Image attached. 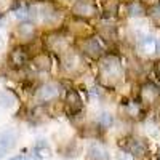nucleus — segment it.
<instances>
[{
	"instance_id": "ddd939ff",
	"label": "nucleus",
	"mask_w": 160,
	"mask_h": 160,
	"mask_svg": "<svg viewBox=\"0 0 160 160\" xmlns=\"http://www.w3.org/2000/svg\"><path fill=\"white\" fill-rule=\"evenodd\" d=\"M15 142H16V133L13 130H5L0 133V149L3 152L11 149L15 146Z\"/></svg>"
},
{
	"instance_id": "f8f14e48",
	"label": "nucleus",
	"mask_w": 160,
	"mask_h": 160,
	"mask_svg": "<svg viewBox=\"0 0 160 160\" xmlns=\"http://www.w3.org/2000/svg\"><path fill=\"white\" fill-rule=\"evenodd\" d=\"M16 34L22 42H31L35 37V26L31 22H21L16 29Z\"/></svg>"
},
{
	"instance_id": "9d476101",
	"label": "nucleus",
	"mask_w": 160,
	"mask_h": 160,
	"mask_svg": "<svg viewBox=\"0 0 160 160\" xmlns=\"http://www.w3.org/2000/svg\"><path fill=\"white\" fill-rule=\"evenodd\" d=\"M87 157H88V160H108L109 158L108 151L104 149V146L102 144H98V142L90 144Z\"/></svg>"
},
{
	"instance_id": "dca6fc26",
	"label": "nucleus",
	"mask_w": 160,
	"mask_h": 160,
	"mask_svg": "<svg viewBox=\"0 0 160 160\" xmlns=\"http://www.w3.org/2000/svg\"><path fill=\"white\" fill-rule=\"evenodd\" d=\"M128 15L130 16H142L144 15V5L141 2H138V0L131 2L128 5Z\"/></svg>"
},
{
	"instance_id": "4be33fe9",
	"label": "nucleus",
	"mask_w": 160,
	"mask_h": 160,
	"mask_svg": "<svg viewBox=\"0 0 160 160\" xmlns=\"http://www.w3.org/2000/svg\"><path fill=\"white\" fill-rule=\"evenodd\" d=\"M16 18H19V19H29V18H31L29 8H26V7L18 8V10H16Z\"/></svg>"
},
{
	"instance_id": "bb28decb",
	"label": "nucleus",
	"mask_w": 160,
	"mask_h": 160,
	"mask_svg": "<svg viewBox=\"0 0 160 160\" xmlns=\"http://www.w3.org/2000/svg\"><path fill=\"white\" fill-rule=\"evenodd\" d=\"M26 160H42V158H40V155L38 154H29V155H26Z\"/></svg>"
},
{
	"instance_id": "39448f33",
	"label": "nucleus",
	"mask_w": 160,
	"mask_h": 160,
	"mask_svg": "<svg viewBox=\"0 0 160 160\" xmlns=\"http://www.w3.org/2000/svg\"><path fill=\"white\" fill-rule=\"evenodd\" d=\"M83 51L85 55H88L93 59H98L104 55V45L101 43V40L95 38V37H90L83 42Z\"/></svg>"
},
{
	"instance_id": "423d86ee",
	"label": "nucleus",
	"mask_w": 160,
	"mask_h": 160,
	"mask_svg": "<svg viewBox=\"0 0 160 160\" xmlns=\"http://www.w3.org/2000/svg\"><path fill=\"white\" fill-rule=\"evenodd\" d=\"M37 99L42 102H50L59 96V87L56 83H45L37 90Z\"/></svg>"
},
{
	"instance_id": "f257e3e1",
	"label": "nucleus",
	"mask_w": 160,
	"mask_h": 160,
	"mask_svg": "<svg viewBox=\"0 0 160 160\" xmlns=\"http://www.w3.org/2000/svg\"><path fill=\"white\" fill-rule=\"evenodd\" d=\"M122 66H120V61L115 56H108L104 58L99 64V80L102 85L112 87L115 85L120 78H122Z\"/></svg>"
},
{
	"instance_id": "393cba45",
	"label": "nucleus",
	"mask_w": 160,
	"mask_h": 160,
	"mask_svg": "<svg viewBox=\"0 0 160 160\" xmlns=\"http://www.w3.org/2000/svg\"><path fill=\"white\" fill-rule=\"evenodd\" d=\"M118 160H133V155L130 152H120L118 154Z\"/></svg>"
},
{
	"instance_id": "b1692460",
	"label": "nucleus",
	"mask_w": 160,
	"mask_h": 160,
	"mask_svg": "<svg viewBox=\"0 0 160 160\" xmlns=\"http://www.w3.org/2000/svg\"><path fill=\"white\" fill-rule=\"evenodd\" d=\"M13 7V0H0V15Z\"/></svg>"
},
{
	"instance_id": "aec40b11",
	"label": "nucleus",
	"mask_w": 160,
	"mask_h": 160,
	"mask_svg": "<svg viewBox=\"0 0 160 160\" xmlns=\"http://www.w3.org/2000/svg\"><path fill=\"white\" fill-rule=\"evenodd\" d=\"M11 104H13V96L10 93H0V108L7 109Z\"/></svg>"
},
{
	"instance_id": "6e6552de",
	"label": "nucleus",
	"mask_w": 160,
	"mask_h": 160,
	"mask_svg": "<svg viewBox=\"0 0 160 160\" xmlns=\"http://www.w3.org/2000/svg\"><path fill=\"white\" fill-rule=\"evenodd\" d=\"M28 59H29V53L22 47H16L8 56V62L13 68H22V66L28 62Z\"/></svg>"
},
{
	"instance_id": "5701e85b",
	"label": "nucleus",
	"mask_w": 160,
	"mask_h": 160,
	"mask_svg": "<svg viewBox=\"0 0 160 160\" xmlns=\"http://www.w3.org/2000/svg\"><path fill=\"white\" fill-rule=\"evenodd\" d=\"M151 16H152V19H154V21L160 22V3L151 8Z\"/></svg>"
},
{
	"instance_id": "1a4fd4ad",
	"label": "nucleus",
	"mask_w": 160,
	"mask_h": 160,
	"mask_svg": "<svg viewBox=\"0 0 160 160\" xmlns=\"http://www.w3.org/2000/svg\"><path fill=\"white\" fill-rule=\"evenodd\" d=\"M47 45H48L50 50L56 51V53H61V55L64 51L69 50V42L64 37H61V35H50L47 38Z\"/></svg>"
},
{
	"instance_id": "20e7f679",
	"label": "nucleus",
	"mask_w": 160,
	"mask_h": 160,
	"mask_svg": "<svg viewBox=\"0 0 160 160\" xmlns=\"http://www.w3.org/2000/svg\"><path fill=\"white\" fill-rule=\"evenodd\" d=\"M160 98V90L157 85L148 82V83H144L139 90V99L142 104H154L157 99Z\"/></svg>"
},
{
	"instance_id": "7ed1b4c3",
	"label": "nucleus",
	"mask_w": 160,
	"mask_h": 160,
	"mask_svg": "<svg viewBox=\"0 0 160 160\" xmlns=\"http://www.w3.org/2000/svg\"><path fill=\"white\" fill-rule=\"evenodd\" d=\"M61 64L68 72H77L83 66V58L80 53L74 50H68L61 55Z\"/></svg>"
},
{
	"instance_id": "cd10ccee",
	"label": "nucleus",
	"mask_w": 160,
	"mask_h": 160,
	"mask_svg": "<svg viewBox=\"0 0 160 160\" xmlns=\"http://www.w3.org/2000/svg\"><path fill=\"white\" fill-rule=\"evenodd\" d=\"M154 71H155V75L160 78V61H157V62H155V66H154Z\"/></svg>"
},
{
	"instance_id": "4468645a",
	"label": "nucleus",
	"mask_w": 160,
	"mask_h": 160,
	"mask_svg": "<svg viewBox=\"0 0 160 160\" xmlns=\"http://www.w3.org/2000/svg\"><path fill=\"white\" fill-rule=\"evenodd\" d=\"M32 64L37 71L45 72V71H50V68H51V58L48 56V53H38L32 59Z\"/></svg>"
},
{
	"instance_id": "c756f323",
	"label": "nucleus",
	"mask_w": 160,
	"mask_h": 160,
	"mask_svg": "<svg viewBox=\"0 0 160 160\" xmlns=\"http://www.w3.org/2000/svg\"><path fill=\"white\" fill-rule=\"evenodd\" d=\"M157 53H160V40H157Z\"/></svg>"
},
{
	"instance_id": "a878e982",
	"label": "nucleus",
	"mask_w": 160,
	"mask_h": 160,
	"mask_svg": "<svg viewBox=\"0 0 160 160\" xmlns=\"http://www.w3.org/2000/svg\"><path fill=\"white\" fill-rule=\"evenodd\" d=\"M142 5H151V7H155L158 5V0H139Z\"/></svg>"
},
{
	"instance_id": "7c9ffc66",
	"label": "nucleus",
	"mask_w": 160,
	"mask_h": 160,
	"mask_svg": "<svg viewBox=\"0 0 160 160\" xmlns=\"http://www.w3.org/2000/svg\"><path fill=\"white\" fill-rule=\"evenodd\" d=\"M3 47V38H2V35H0V48Z\"/></svg>"
},
{
	"instance_id": "412c9836",
	"label": "nucleus",
	"mask_w": 160,
	"mask_h": 160,
	"mask_svg": "<svg viewBox=\"0 0 160 160\" xmlns=\"http://www.w3.org/2000/svg\"><path fill=\"white\" fill-rule=\"evenodd\" d=\"M117 11V2L114 0H106L104 2V13H108V15H114V13Z\"/></svg>"
},
{
	"instance_id": "a211bd4d",
	"label": "nucleus",
	"mask_w": 160,
	"mask_h": 160,
	"mask_svg": "<svg viewBox=\"0 0 160 160\" xmlns=\"http://www.w3.org/2000/svg\"><path fill=\"white\" fill-rule=\"evenodd\" d=\"M112 123H114V118H112V115L109 114V112H102V114H99V117H98V125L101 127V128H109V127H112Z\"/></svg>"
},
{
	"instance_id": "c85d7f7f",
	"label": "nucleus",
	"mask_w": 160,
	"mask_h": 160,
	"mask_svg": "<svg viewBox=\"0 0 160 160\" xmlns=\"http://www.w3.org/2000/svg\"><path fill=\"white\" fill-rule=\"evenodd\" d=\"M10 160H26V157H22V155H16V157H11Z\"/></svg>"
},
{
	"instance_id": "f3484780",
	"label": "nucleus",
	"mask_w": 160,
	"mask_h": 160,
	"mask_svg": "<svg viewBox=\"0 0 160 160\" xmlns=\"http://www.w3.org/2000/svg\"><path fill=\"white\" fill-rule=\"evenodd\" d=\"M125 112L127 115L136 118V117H141V106L139 102H127L125 104Z\"/></svg>"
},
{
	"instance_id": "2eb2a0df",
	"label": "nucleus",
	"mask_w": 160,
	"mask_h": 160,
	"mask_svg": "<svg viewBox=\"0 0 160 160\" xmlns=\"http://www.w3.org/2000/svg\"><path fill=\"white\" fill-rule=\"evenodd\" d=\"M139 47L144 53H148V55H152V53H157V40L151 35H146L141 38L139 42Z\"/></svg>"
},
{
	"instance_id": "9b49d317",
	"label": "nucleus",
	"mask_w": 160,
	"mask_h": 160,
	"mask_svg": "<svg viewBox=\"0 0 160 160\" xmlns=\"http://www.w3.org/2000/svg\"><path fill=\"white\" fill-rule=\"evenodd\" d=\"M127 148H128V152L131 155H138V157H141V155H144L146 152H148V144H146L142 139H139V138L128 139Z\"/></svg>"
},
{
	"instance_id": "6ab92c4d",
	"label": "nucleus",
	"mask_w": 160,
	"mask_h": 160,
	"mask_svg": "<svg viewBox=\"0 0 160 160\" xmlns=\"http://www.w3.org/2000/svg\"><path fill=\"white\" fill-rule=\"evenodd\" d=\"M35 154H38V155H47V154H50V148H48V144H47L43 139H40V141L35 144Z\"/></svg>"
},
{
	"instance_id": "0eeeda50",
	"label": "nucleus",
	"mask_w": 160,
	"mask_h": 160,
	"mask_svg": "<svg viewBox=\"0 0 160 160\" xmlns=\"http://www.w3.org/2000/svg\"><path fill=\"white\" fill-rule=\"evenodd\" d=\"M64 106H66V112L69 115H74L77 114L80 109H82V98L80 95L75 91V90H71L66 96V101H64Z\"/></svg>"
},
{
	"instance_id": "2f4dec72",
	"label": "nucleus",
	"mask_w": 160,
	"mask_h": 160,
	"mask_svg": "<svg viewBox=\"0 0 160 160\" xmlns=\"http://www.w3.org/2000/svg\"><path fill=\"white\" fill-rule=\"evenodd\" d=\"M3 154H5V152H3V151H2V149H0V157H2V155H3Z\"/></svg>"
},
{
	"instance_id": "f03ea898",
	"label": "nucleus",
	"mask_w": 160,
	"mask_h": 160,
	"mask_svg": "<svg viewBox=\"0 0 160 160\" xmlns=\"http://www.w3.org/2000/svg\"><path fill=\"white\" fill-rule=\"evenodd\" d=\"M72 13L77 18L88 19V18L96 16L98 7L93 0H77V2H74V5H72Z\"/></svg>"
}]
</instances>
